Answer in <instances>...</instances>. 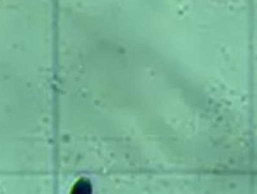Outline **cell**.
Returning <instances> with one entry per match:
<instances>
[{
	"label": "cell",
	"mask_w": 257,
	"mask_h": 194,
	"mask_svg": "<svg viewBox=\"0 0 257 194\" xmlns=\"http://www.w3.org/2000/svg\"><path fill=\"white\" fill-rule=\"evenodd\" d=\"M72 194H90V184L84 179L80 180L73 188Z\"/></svg>",
	"instance_id": "obj_1"
}]
</instances>
